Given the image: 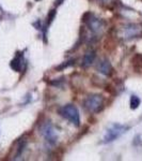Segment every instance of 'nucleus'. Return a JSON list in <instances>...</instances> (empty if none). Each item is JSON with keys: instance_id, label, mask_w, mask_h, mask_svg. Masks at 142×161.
Listing matches in <instances>:
<instances>
[{"instance_id": "9d476101", "label": "nucleus", "mask_w": 142, "mask_h": 161, "mask_svg": "<svg viewBox=\"0 0 142 161\" xmlns=\"http://www.w3.org/2000/svg\"><path fill=\"white\" fill-rule=\"evenodd\" d=\"M22 61H23V56L22 55H17L11 61V64H10V66H11V68L13 70L19 72L20 70H22V66H23V62Z\"/></svg>"}, {"instance_id": "f8f14e48", "label": "nucleus", "mask_w": 142, "mask_h": 161, "mask_svg": "<svg viewBox=\"0 0 142 161\" xmlns=\"http://www.w3.org/2000/svg\"><path fill=\"white\" fill-rule=\"evenodd\" d=\"M56 14H57V11L56 10H50V12L48 13L47 15V20H46V26H49L51 23L53 22V19H55L56 17Z\"/></svg>"}, {"instance_id": "4468645a", "label": "nucleus", "mask_w": 142, "mask_h": 161, "mask_svg": "<svg viewBox=\"0 0 142 161\" xmlns=\"http://www.w3.org/2000/svg\"><path fill=\"white\" fill-rule=\"evenodd\" d=\"M61 1H63V0H56V6H59V4H61L62 3Z\"/></svg>"}, {"instance_id": "ddd939ff", "label": "nucleus", "mask_w": 142, "mask_h": 161, "mask_svg": "<svg viewBox=\"0 0 142 161\" xmlns=\"http://www.w3.org/2000/svg\"><path fill=\"white\" fill-rule=\"evenodd\" d=\"M105 87H106L105 89H106V92H107L111 93V95H114V93H115V88L113 87L112 85H110V84H107V85H106Z\"/></svg>"}, {"instance_id": "0eeeda50", "label": "nucleus", "mask_w": 142, "mask_h": 161, "mask_svg": "<svg viewBox=\"0 0 142 161\" xmlns=\"http://www.w3.org/2000/svg\"><path fill=\"white\" fill-rule=\"evenodd\" d=\"M97 69L100 73L106 75V76H111L113 74V68L108 59H103L97 66Z\"/></svg>"}, {"instance_id": "423d86ee", "label": "nucleus", "mask_w": 142, "mask_h": 161, "mask_svg": "<svg viewBox=\"0 0 142 161\" xmlns=\"http://www.w3.org/2000/svg\"><path fill=\"white\" fill-rule=\"evenodd\" d=\"M84 23H86V24L88 25L89 29L91 30L93 33L100 32V31L103 30V28H104V25H105V23L103 22L102 19H96V17H95L93 14L90 15V17Z\"/></svg>"}, {"instance_id": "6e6552de", "label": "nucleus", "mask_w": 142, "mask_h": 161, "mask_svg": "<svg viewBox=\"0 0 142 161\" xmlns=\"http://www.w3.org/2000/svg\"><path fill=\"white\" fill-rule=\"evenodd\" d=\"M95 58H96V54H95L94 51H88L84 56V59H82V64L81 66L84 68H88L94 62Z\"/></svg>"}, {"instance_id": "9b49d317", "label": "nucleus", "mask_w": 142, "mask_h": 161, "mask_svg": "<svg viewBox=\"0 0 142 161\" xmlns=\"http://www.w3.org/2000/svg\"><path fill=\"white\" fill-rule=\"evenodd\" d=\"M140 103H141L140 98L137 97V96H131V98H130V108L131 110L138 108V106L140 105Z\"/></svg>"}, {"instance_id": "2eb2a0df", "label": "nucleus", "mask_w": 142, "mask_h": 161, "mask_svg": "<svg viewBox=\"0 0 142 161\" xmlns=\"http://www.w3.org/2000/svg\"><path fill=\"white\" fill-rule=\"evenodd\" d=\"M37 1H38V0H37Z\"/></svg>"}, {"instance_id": "f257e3e1", "label": "nucleus", "mask_w": 142, "mask_h": 161, "mask_svg": "<svg viewBox=\"0 0 142 161\" xmlns=\"http://www.w3.org/2000/svg\"><path fill=\"white\" fill-rule=\"evenodd\" d=\"M59 114L71 121L72 124L75 125L76 127L80 126V116H79V111L74 104H66L59 110Z\"/></svg>"}, {"instance_id": "20e7f679", "label": "nucleus", "mask_w": 142, "mask_h": 161, "mask_svg": "<svg viewBox=\"0 0 142 161\" xmlns=\"http://www.w3.org/2000/svg\"><path fill=\"white\" fill-rule=\"evenodd\" d=\"M123 38L126 40H131L135 38L142 37V24H126L122 29Z\"/></svg>"}, {"instance_id": "39448f33", "label": "nucleus", "mask_w": 142, "mask_h": 161, "mask_svg": "<svg viewBox=\"0 0 142 161\" xmlns=\"http://www.w3.org/2000/svg\"><path fill=\"white\" fill-rule=\"evenodd\" d=\"M41 133L42 136L45 137V140L47 142H49L50 144H55L57 141V133L53 129V125H51L49 121L48 123H45L41 126Z\"/></svg>"}, {"instance_id": "f03ea898", "label": "nucleus", "mask_w": 142, "mask_h": 161, "mask_svg": "<svg viewBox=\"0 0 142 161\" xmlns=\"http://www.w3.org/2000/svg\"><path fill=\"white\" fill-rule=\"evenodd\" d=\"M104 97L102 95H92L89 96L84 100V108L92 113H99L104 108Z\"/></svg>"}, {"instance_id": "7ed1b4c3", "label": "nucleus", "mask_w": 142, "mask_h": 161, "mask_svg": "<svg viewBox=\"0 0 142 161\" xmlns=\"http://www.w3.org/2000/svg\"><path fill=\"white\" fill-rule=\"evenodd\" d=\"M128 129H129V127L124 126V125H120V124L112 125L107 130V132H106V134L104 136V142L105 143L113 142L114 140L119 139L122 134L125 133V132H127Z\"/></svg>"}, {"instance_id": "1a4fd4ad", "label": "nucleus", "mask_w": 142, "mask_h": 161, "mask_svg": "<svg viewBox=\"0 0 142 161\" xmlns=\"http://www.w3.org/2000/svg\"><path fill=\"white\" fill-rule=\"evenodd\" d=\"M131 64L136 72H142V54L137 53L135 56L131 58Z\"/></svg>"}]
</instances>
